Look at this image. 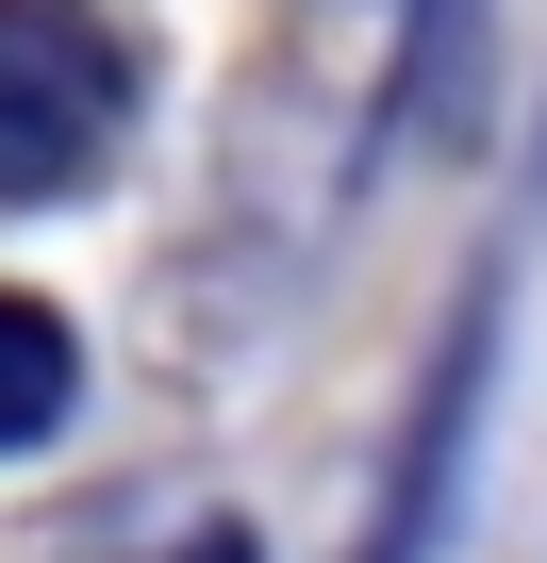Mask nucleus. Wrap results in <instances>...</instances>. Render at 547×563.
I'll return each instance as SVG.
<instances>
[{"mask_svg": "<svg viewBox=\"0 0 547 563\" xmlns=\"http://www.w3.org/2000/svg\"><path fill=\"white\" fill-rule=\"evenodd\" d=\"M67 398H84V349H67V316L0 282V448H51V431H67Z\"/></svg>", "mask_w": 547, "mask_h": 563, "instance_id": "nucleus-2", "label": "nucleus"}, {"mask_svg": "<svg viewBox=\"0 0 547 563\" xmlns=\"http://www.w3.org/2000/svg\"><path fill=\"white\" fill-rule=\"evenodd\" d=\"M382 563H398V547H382Z\"/></svg>", "mask_w": 547, "mask_h": 563, "instance_id": "nucleus-3", "label": "nucleus"}, {"mask_svg": "<svg viewBox=\"0 0 547 563\" xmlns=\"http://www.w3.org/2000/svg\"><path fill=\"white\" fill-rule=\"evenodd\" d=\"M117 117H133L117 18H84V0H0V216L84 199L100 150H117Z\"/></svg>", "mask_w": 547, "mask_h": 563, "instance_id": "nucleus-1", "label": "nucleus"}]
</instances>
